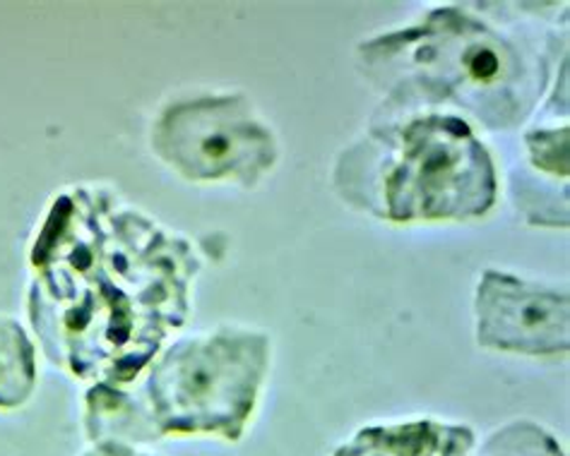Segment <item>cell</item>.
<instances>
[{"mask_svg":"<svg viewBox=\"0 0 570 456\" xmlns=\"http://www.w3.org/2000/svg\"><path fill=\"white\" fill-rule=\"evenodd\" d=\"M29 262V319L51 363L80 379L132 385L190 313L203 262L107 190L56 197Z\"/></svg>","mask_w":570,"mask_h":456,"instance_id":"6da1fadb","label":"cell"},{"mask_svg":"<svg viewBox=\"0 0 570 456\" xmlns=\"http://www.w3.org/2000/svg\"><path fill=\"white\" fill-rule=\"evenodd\" d=\"M557 37L520 34L464 8H441L400 32L373 39L358 58L385 91V111L416 113L450 103L489 130H513L537 109Z\"/></svg>","mask_w":570,"mask_h":456,"instance_id":"7a4b0ae2","label":"cell"},{"mask_svg":"<svg viewBox=\"0 0 570 456\" xmlns=\"http://www.w3.org/2000/svg\"><path fill=\"white\" fill-rule=\"evenodd\" d=\"M333 182L344 202L393 224L474 219L497 202L487 147L439 111L371 126L342 151Z\"/></svg>","mask_w":570,"mask_h":456,"instance_id":"3957f363","label":"cell"},{"mask_svg":"<svg viewBox=\"0 0 570 456\" xmlns=\"http://www.w3.org/2000/svg\"><path fill=\"white\" fill-rule=\"evenodd\" d=\"M269 368V339L261 331L219 329L176 341L147 365L130 391L145 443L167 435L242 439Z\"/></svg>","mask_w":570,"mask_h":456,"instance_id":"277c9868","label":"cell"},{"mask_svg":"<svg viewBox=\"0 0 570 456\" xmlns=\"http://www.w3.org/2000/svg\"><path fill=\"white\" fill-rule=\"evenodd\" d=\"M155 155L188 180L255 188L277 163V140L244 95L174 101L153 126Z\"/></svg>","mask_w":570,"mask_h":456,"instance_id":"5b68a950","label":"cell"},{"mask_svg":"<svg viewBox=\"0 0 570 456\" xmlns=\"http://www.w3.org/2000/svg\"><path fill=\"white\" fill-rule=\"evenodd\" d=\"M476 341L493 351L522 356H563L568 337V296L559 288L484 271L474 298Z\"/></svg>","mask_w":570,"mask_h":456,"instance_id":"8992f818","label":"cell"},{"mask_svg":"<svg viewBox=\"0 0 570 456\" xmlns=\"http://www.w3.org/2000/svg\"><path fill=\"white\" fill-rule=\"evenodd\" d=\"M474 433L464 425L412 420L390 428H364L333 456H470Z\"/></svg>","mask_w":570,"mask_h":456,"instance_id":"52a82bcc","label":"cell"},{"mask_svg":"<svg viewBox=\"0 0 570 456\" xmlns=\"http://www.w3.org/2000/svg\"><path fill=\"white\" fill-rule=\"evenodd\" d=\"M37 385V354L27 331L10 317H0V408H18Z\"/></svg>","mask_w":570,"mask_h":456,"instance_id":"ba28073f","label":"cell"},{"mask_svg":"<svg viewBox=\"0 0 570 456\" xmlns=\"http://www.w3.org/2000/svg\"><path fill=\"white\" fill-rule=\"evenodd\" d=\"M479 456H566L557 437L537 423L518 420L493 433Z\"/></svg>","mask_w":570,"mask_h":456,"instance_id":"9c48e42d","label":"cell"},{"mask_svg":"<svg viewBox=\"0 0 570 456\" xmlns=\"http://www.w3.org/2000/svg\"><path fill=\"white\" fill-rule=\"evenodd\" d=\"M532 169L542 176H551L553 182L559 178L566 182L568 176V128H544L524 135Z\"/></svg>","mask_w":570,"mask_h":456,"instance_id":"30bf717a","label":"cell"},{"mask_svg":"<svg viewBox=\"0 0 570 456\" xmlns=\"http://www.w3.org/2000/svg\"><path fill=\"white\" fill-rule=\"evenodd\" d=\"M85 456H153V454L135 452L126 443H97V447L89 449Z\"/></svg>","mask_w":570,"mask_h":456,"instance_id":"8fae6325","label":"cell"}]
</instances>
